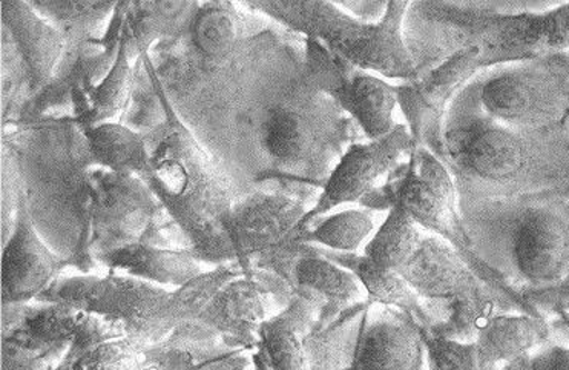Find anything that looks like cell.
I'll use <instances>...</instances> for the list:
<instances>
[{
    "label": "cell",
    "instance_id": "d590c367",
    "mask_svg": "<svg viewBox=\"0 0 569 370\" xmlns=\"http://www.w3.org/2000/svg\"><path fill=\"white\" fill-rule=\"evenodd\" d=\"M531 370H569V346L550 343L530 353Z\"/></svg>",
    "mask_w": 569,
    "mask_h": 370
},
{
    "label": "cell",
    "instance_id": "9a60e30c",
    "mask_svg": "<svg viewBox=\"0 0 569 370\" xmlns=\"http://www.w3.org/2000/svg\"><path fill=\"white\" fill-rule=\"evenodd\" d=\"M486 68L488 62L482 50L468 47L421 72L411 82L397 87L398 104L416 144L426 147L430 139L439 134L456 94Z\"/></svg>",
    "mask_w": 569,
    "mask_h": 370
},
{
    "label": "cell",
    "instance_id": "277c9868",
    "mask_svg": "<svg viewBox=\"0 0 569 370\" xmlns=\"http://www.w3.org/2000/svg\"><path fill=\"white\" fill-rule=\"evenodd\" d=\"M403 23L406 36L427 31L426 46L415 50L426 47L415 63L430 51L421 60L427 70L468 47L482 50L488 68L569 50V2H415Z\"/></svg>",
    "mask_w": 569,
    "mask_h": 370
},
{
    "label": "cell",
    "instance_id": "8992f818",
    "mask_svg": "<svg viewBox=\"0 0 569 370\" xmlns=\"http://www.w3.org/2000/svg\"><path fill=\"white\" fill-rule=\"evenodd\" d=\"M398 273L421 299L430 320L426 331L433 336L473 343L488 321L500 313L538 317L527 300L480 279L461 253L436 236L423 237Z\"/></svg>",
    "mask_w": 569,
    "mask_h": 370
},
{
    "label": "cell",
    "instance_id": "52a82bcc",
    "mask_svg": "<svg viewBox=\"0 0 569 370\" xmlns=\"http://www.w3.org/2000/svg\"><path fill=\"white\" fill-rule=\"evenodd\" d=\"M249 7L361 70L403 82L419 76L403 38V20L410 2H389L385 18L377 23L355 18L332 2H252Z\"/></svg>",
    "mask_w": 569,
    "mask_h": 370
},
{
    "label": "cell",
    "instance_id": "5bb4252c",
    "mask_svg": "<svg viewBox=\"0 0 569 370\" xmlns=\"http://www.w3.org/2000/svg\"><path fill=\"white\" fill-rule=\"evenodd\" d=\"M261 260L256 268L276 272L289 284L293 296L312 297L320 303L315 332L326 331L338 316L365 306L366 292L357 277L327 259L312 244L289 241Z\"/></svg>",
    "mask_w": 569,
    "mask_h": 370
},
{
    "label": "cell",
    "instance_id": "2e32d148",
    "mask_svg": "<svg viewBox=\"0 0 569 370\" xmlns=\"http://www.w3.org/2000/svg\"><path fill=\"white\" fill-rule=\"evenodd\" d=\"M309 199L293 192L256 191L241 196L229 219L238 261L249 271L258 260L288 243L295 229L308 214Z\"/></svg>",
    "mask_w": 569,
    "mask_h": 370
},
{
    "label": "cell",
    "instance_id": "7402d4cb",
    "mask_svg": "<svg viewBox=\"0 0 569 370\" xmlns=\"http://www.w3.org/2000/svg\"><path fill=\"white\" fill-rule=\"evenodd\" d=\"M552 340L550 321L527 313H500L476 337L480 368L499 370Z\"/></svg>",
    "mask_w": 569,
    "mask_h": 370
},
{
    "label": "cell",
    "instance_id": "cb8c5ba5",
    "mask_svg": "<svg viewBox=\"0 0 569 370\" xmlns=\"http://www.w3.org/2000/svg\"><path fill=\"white\" fill-rule=\"evenodd\" d=\"M244 271L240 263L221 264L173 289L167 304L152 321L151 344L160 343L179 326L199 320L218 291Z\"/></svg>",
    "mask_w": 569,
    "mask_h": 370
},
{
    "label": "cell",
    "instance_id": "4316f807",
    "mask_svg": "<svg viewBox=\"0 0 569 370\" xmlns=\"http://www.w3.org/2000/svg\"><path fill=\"white\" fill-rule=\"evenodd\" d=\"M375 228L377 211L365 207L350 208L315 220L309 228L289 241L330 251L358 253L362 244L371 239Z\"/></svg>",
    "mask_w": 569,
    "mask_h": 370
},
{
    "label": "cell",
    "instance_id": "e0dca14e",
    "mask_svg": "<svg viewBox=\"0 0 569 370\" xmlns=\"http://www.w3.org/2000/svg\"><path fill=\"white\" fill-rule=\"evenodd\" d=\"M67 261L39 234L32 220L27 192L19 189L18 214L11 236L3 244L2 303H32L59 279Z\"/></svg>",
    "mask_w": 569,
    "mask_h": 370
},
{
    "label": "cell",
    "instance_id": "30bf717a",
    "mask_svg": "<svg viewBox=\"0 0 569 370\" xmlns=\"http://www.w3.org/2000/svg\"><path fill=\"white\" fill-rule=\"evenodd\" d=\"M169 296L171 291L168 289L127 273L109 271L104 276L59 277L36 301L67 304L96 313L124 326L128 336L151 346L152 321L167 304Z\"/></svg>",
    "mask_w": 569,
    "mask_h": 370
},
{
    "label": "cell",
    "instance_id": "7c38bea8",
    "mask_svg": "<svg viewBox=\"0 0 569 370\" xmlns=\"http://www.w3.org/2000/svg\"><path fill=\"white\" fill-rule=\"evenodd\" d=\"M292 299V289L276 272L252 268L226 283L197 321L231 348L252 352L261 326Z\"/></svg>",
    "mask_w": 569,
    "mask_h": 370
},
{
    "label": "cell",
    "instance_id": "7a4b0ae2",
    "mask_svg": "<svg viewBox=\"0 0 569 370\" xmlns=\"http://www.w3.org/2000/svg\"><path fill=\"white\" fill-rule=\"evenodd\" d=\"M268 88L253 110V139L269 171L309 199L325 187L357 123L289 56Z\"/></svg>",
    "mask_w": 569,
    "mask_h": 370
},
{
    "label": "cell",
    "instance_id": "836d02e7",
    "mask_svg": "<svg viewBox=\"0 0 569 370\" xmlns=\"http://www.w3.org/2000/svg\"><path fill=\"white\" fill-rule=\"evenodd\" d=\"M64 357V352L42 351L18 341H2V370H56Z\"/></svg>",
    "mask_w": 569,
    "mask_h": 370
},
{
    "label": "cell",
    "instance_id": "d4e9b609",
    "mask_svg": "<svg viewBox=\"0 0 569 370\" xmlns=\"http://www.w3.org/2000/svg\"><path fill=\"white\" fill-rule=\"evenodd\" d=\"M82 130L84 144L97 167L140 179L151 172V151L143 137L131 128L122 123L104 122Z\"/></svg>",
    "mask_w": 569,
    "mask_h": 370
},
{
    "label": "cell",
    "instance_id": "4fadbf2b",
    "mask_svg": "<svg viewBox=\"0 0 569 370\" xmlns=\"http://www.w3.org/2000/svg\"><path fill=\"white\" fill-rule=\"evenodd\" d=\"M415 147L409 127L401 123L382 139L350 144L327 177L317 203L309 209L289 240L309 228L315 220L330 214L335 208L361 204L379 187V180H386L410 156Z\"/></svg>",
    "mask_w": 569,
    "mask_h": 370
},
{
    "label": "cell",
    "instance_id": "ac0fdd59",
    "mask_svg": "<svg viewBox=\"0 0 569 370\" xmlns=\"http://www.w3.org/2000/svg\"><path fill=\"white\" fill-rule=\"evenodd\" d=\"M346 370H426L421 326L398 309L367 303Z\"/></svg>",
    "mask_w": 569,
    "mask_h": 370
},
{
    "label": "cell",
    "instance_id": "5b68a950",
    "mask_svg": "<svg viewBox=\"0 0 569 370\" xmlns=\"http://www.w3.org/2000/svg\"><path fill=\"white\" fill-rule=\"evenodd\" d=\"M141 59L159 92L169 123V131L151 152V172L143 182L179 224L201 263L216 267L240 263L229 232V219L241 196H237L220 164L180 122L148 52L141 54Z\"/></svg>",
    "mask_w": 569,
    "mask_h": 370
},
{
    "label": "cell",
    "instance_id": "f35d334b",
    "mask_svg": "<svg viewBox=\"0 0 569 370\" xmlns=\"http://www.w3.org/2000/svg\"><path fill=\"white\" fill-rule=\"evenodd\" d=\"M499 370H506V368H500Z\"/></svg>",
    "mask_w": 569,
    "mask_h": 370
},
{
    "label": "cell",
    "instance_id": "1f68e13d",
    "mask_svg": "<svg viewBox=\"0 0 569 370\" xmlns=\"http://www.w3.org/2000/svg\"><path fill=\"white\" fill-rule=\"evenodd\" d=\"M427 370H482L476 343L433 336L422 329Z\"/></svg>",
    "mask_w": 569,
    "mask_h": 370
},
{
    "label": "cell",
    "instance_id": "ffe728a7",
    "mask_svg": "<svg viewBox=\"0 0 569 370\" xmlns=\"http://www.w3.org/2000/svg\"><path fill=\"white\" fill-rule=\"evenodd\" d=\"M2 22L13 36L20 58L26 66L31 92L51 82L52 72L62 58L67 34L43 18L31 3L2 2Z\"/></svg>",
    "mask_w": 569,
    "mask_h": 370
},
{
    "label": "cell",
    "instance_id": "8fae6325",
    "mask_svg": "<svg viewBox=\"0 0 569 370\" xmlns=\"http://www.w3.org/2000/svg\"><path fill=\"white\" fill-rule=\"evenodd\" d=\"M308 71L313 83L350 116L369 140L382 139L395 130L398 88L370 71L346 62L318 42L308 39Z\"/></svg>",
    "mask_w": 569,
    "mask_h": 370
},
{
    "label": "cell",
    "instance_id": "ab89813d",
    "mask_svg": "<svg viewBox=\"0 0 569 370\" xmlns=\"http://www.w3.org/2000/svg\"><path fill=\"white\" fill-rule=\"evenodd\" d=\"M569 116V114H568Z\"/></svg>",
    "mask_w": 569,
    "mask_h": 370
},
{
    "label": "cell",
    "instance_id": "f546056e",
    "mask_svg": "<svg viewBox=\"0 0 569 370\" xmlns=\"http://www.w3.org/2000/svg\"><path fill=\"white\" fill-rule=\"evenodd\" d=\"M199 7L188 2H136L124 3L127 18L122 30L134 40L140 54L148 52L151 42L161 36L171 33L173 28L191 20L189 13Z\"/></svg>",
    "mask_w": 569,
    "mask_h": 370
},
{
    "label": "cell",
    "instance_id": "8d00e7d4",
    "mask_svg": "<svg viewBox=\"0 0 569 370\" xmlns=\"http://www.w3.org/2000/svg\"><path fill=\"white\" fill-rule=\"evenodd\" d=\"M550 324L552 338L557 337L559 340H562L563 343L560 344L569 343V312L559 317V319L551 320Z\"/></svg>",
    "mask_w": 569,
    "mask_h": 370
},
{
    "label": "cell",
    "instance_id": "d6a6232c",
    "mask_svg": "<svg viewBox=\"0 0 569 370\" xmlns=\"http://www.w3.org/2000/svg\"><path fill=\"white\" fill-rule=\"evenodd\" d=\"M31 6L46 14L43 18L54 23L59 30L68 28H84L96 26L109 11L116 10L112 2H31Z\"/></svg>",
    "mask_w": 569,
    "mask_h": 370
},
{
    "label": "cell",
    "instance_id": "9c48e42d",
    "mask_svg": "<svg viewBox=\"0 0 569 370\" xmlns=\"http://www.w3.org/2000/svg\"><path fill=\"white\" fill-rule=\"evenodd\" d=\"M359 207L373 211L402 209L423 231L446 240L461 253L480 279L508 296L523 299L515 289L507 287L498 273L488 268L475 252L463 228L453 179L446 164L429 148L416 144L410 156Z\"/></svg>",
    "mask_w": 569,
    "mask_h": 370
},
{
    "label": "cell",
    "instance_id": "83f0119b",
    "mask_svg": "<svg viewBox=\"0 0 569 370\" xmlns=\"http://www.w3.org/2000/svg\"><path fill=\"white\" fill-rule=\"evenodd\" d=\"M427 234L429 232L423 231L407 212L391 208L381 227L367 241L362 256L379 268L398 272Z\"/></svg>",
    "mask_w": 569,
    "mask_h": 370
},
{
    "label": "cell",
    "instance_id": "d6986e66",
    "mask_svg": "<svg viewBox=\"0 0 569 370\" xmlns=\"http://www.w3.org/2000/svg\"><path fill=\"white\" fill-rule=\"evenodd\" d=\"M321 306L295 293L282 311L261 326L252 351L257 370H310L309 338Z\"/></svg>",
    "mask_w": 569,
    "mask_h": 370
},
{
    "label": "cell",
    "instance_id": "f1b7e54d",
    "mask_svg": "<svg viewBox=\"0 0 569 370\" xmlns=\"http://www.w3.org/2000/svg\"><path fill=\"white\" fill-rule=\"evenodd\" d=\"M132 88V72L129 66V39L122 30L117 58L102 83L91 91L90 108L80 118V128L111 122L122 114Z\"/></svg>",
    "mask_w": 569,
    "mask_h": 370
},
{
    "label": "cell",
    "instance_id": "74e56055",
    "mask_svg": "<svg viewBox=\"0 0 569 370\" xmlns=\"http://www.w3.org/2000/svg\"><path fill=\"white\" fill-rule=\"evenodd\" d=\"M56 370H74L71 368V364L68 363V361H62V363L59 364V368Z\"/></svg>",
    "mask_w": 569,
    "mask_h": 370
},
{
    "label": "cell",
    "instance_id": "ba28073f",
    "mask_svg": "<svg viewBox=\"0 0 569 370\" xmlns=\"http://www.w3.org/2000/svg\"><path fill=\"white\" fill-rule=\"evenodd\" d=\"M516 130H543L569 114V50L486 68L448 107Z\"/></svg>",
    "mask_w": 569,
    "mask_h": 370
},
{
    "label": "cell",
    "instance_id": "44dd1931",
    "mask_svg": "<svg viewBox=\"0 0 569 370\" xmlns=\"http://www.w3.org/2000/svg\"><path fill=\"white\" fill-rule=\"evenodd\" d=\"M96 261L109 271L127 273L156 287L173 289L206 272L203 264L191 249L157 247V244L136 241L124 247L100 253Z\"/></svg>",
    "mask_w": 569,
    "mask_h": 370
},
{
    "label": "cell",
    "instance_id": "4dcf8cb0",
    "mask_svg": "<svg viewBox=\"0 0 569 370\" xmlns=\"http://www.w3.org/2000/svg\"><path fill=\"white\" fill-rule=\"evenodd\" d=\"M147 348L140 338L124 336L97 344L68 363L74 370H141Z\"/></svg>",
    "mask_w": 569,
    "mask_h": 370
},
{
    "label": "cell",
    "instance_id": "e575fe53",
    "mask_svg": "<svg viewBox=\"0 0 569 370\" xmlns=\"http://www.w3.org/2000/svg\"><path fill=\"white\" fill-rule=\"evenodd\" d=\"M520 296L531 306L536 316L543 320H555L569 312V276L552 287L531 289L520 292Z\"/></svg>",
    "mask_w": 569,
    "mask_h": 370
},
{
    "label": "cell",
    "instance_id": "484cf974",
    "mask_svg": "<svg viewBox=\"0 0 569 370\" xmlns=\"http://www.w3.org/2000/svg\"><path fill=\"white\" fill-rule=\"evenodd\" d=\"M243 31V19L233 3H203L189 20L193 56L204 60L231 58L244 46Z\"/></svg>",
    "mask_w": 569,
    "mask_h": 370
},
{
    "label": "cell",
    "instance_id": "3957f363",
    "mask_svg": "<svg viewBox=\"0 0 569 370\" xmlns=\"http://www.w3.org/2000/svg\"><path fill=\"white\" fill-rule=\"evenodd\" d=\"M459 211L479 259L516 292L569 276V187L459 202Z\"/></svg>",
    "mask_w": 569,
    "mask_h": 370
},
{
    "label": "cell",
    "instance_id": "603a6c76",
    "mask_svg": "<svg viewBox=\"0 0 569 370\" xmlns=\"http://www.w3.org/2000/svg\"><path fill=\"white\" fill-rule=\"evenodd\" d=\"M315 248L327 259L335 261L339 267L346 268L347 271L357 277L362 289H365L367 303L398 309V311L411 317L422 329H429V316L423 309L421 299L397 271L377 267L362 253L337 252L330 251V249Z\"/></svg>",
    "mask_w": 569,
    "mask_h": 370
},
{
    "label": "cell",
    "instance_id": "6da1fadb",
    "mask_svg": "<svg viewBox=\"0 0 569 370\" xmlns=\"http://www.w3.org/2000/svg\"><path fill=\"white\" fill-rule=\"evenodd\" d=\"M426 147L446 164L459 202L569 187V116L543 130H516L448 110Z\"/></svg>",
    "mask_w": 569,
    "mask_h": 370
}]
</instances>
